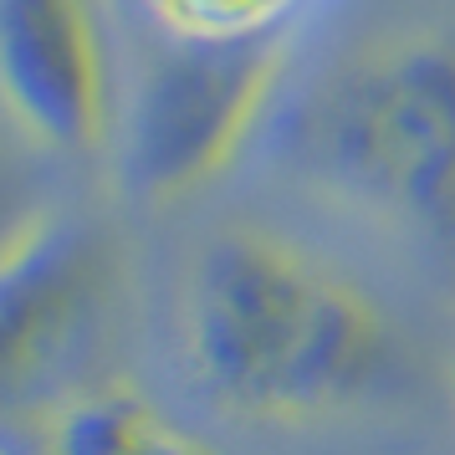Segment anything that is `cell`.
<instances>
[{"label":"cell","instance_id":"cell-1","mask_svg":"<svg viewBox=\"0 0 455 455\" xmlns=\"http://www.w3.org/2000/svg\"><path fill=\"white\" fill-rule=\"evenodd\" d=\"M180 343L195 389L246 425H317L389 373L384 307L271 226L215 230L189 261Z\"/></svg>","mask_w":455,"mask_h":455},{"label":"cell","instance_id":"cell-2","mask_svg":"<svg viewBox=\"0 0 455 455\" xmlns=\"http://www.w3.org/2000/svg\"><path fill=\"white\" fill-rule=\"evenodd\" d=\"M297 144L348 205L455 256V31H399L348 52L312 92Z\"/></svg>","mask_w":455,"mask_h":455},{"label":"cell","instance_id":"cell-3","mask_svg":"<svg viewBox=\"0 0 455 455\" xmlns=\"http://www.w3.org/2000/svg\"><path fill=\"white\" fill-rule=\"evenodd\" d=\"M282 72H287V36L267 42L164 36L118 118L128 195L169 210L210 189L267 124Z\"/></svg>","mask_w":455,"mask_h":455},{"label":"cell","instance_id":"cell-4","mask_svg":"<svg viewBox=\"0 0 455 455\" xmlns=\"http://www.w3.org/2000/svg\"><path fill=\"white\" fill-rule=\"evenodd\" d=\"M0 108L52 154L113 139V62L92 0H0Z\"/></svg>","mask_w":455,"mask_h":455},{"label":"cell","instance_id":"cell-5","mask_svg":"<svg viewBox=\"0 0 455 455\" xmlns=\"http://www.w3.org/2000/svg\"><path fill=\"white\" fill-rule=\"evenodd\" d=\"M108 291V241L72 215H21L0 230V399L31 389Z\"/></svg>","mask_w":455,"mask_h":455},{"label":"cell","instance_id":"cell-6","mask_svg":"<svg viewBox=\"0 0 455 455\" xmlns=\"http://www.w3.org/2000/svg\"><path fill=\"white\" fill-rule=\"evenodd\" d=\"M42 455H220L205 435L128 379L87 384L46 414Z\"/></svg>","mask_w":455,"mask_h":455},{"label":"cell","instance_id":"cell-7","mask_svg":"<svg viewBox=\"0 0 455 455\" xmlns=\"http://www.w3.org/2000/svg\"><path fill=\"white\" fill-rule=\"evenodd\" d=\"M307 0H148L164 36L180 42H267L287 36Z\"/></svg>","mask_w":455,"mask_h":455},{"label":"cell","instance_id":"cell-8","mask_svg":"<svg viewBox=\"0 0 455 455\" xmlns=\"http://www.w3.org/2000/svg\"><path fill=\"white\" fill-rule=\"evenodd\" d=\"M0 455H26V451H21V440H11V435L0 430Z\"/></svg>","mask_w":455,"mask_h":455}]
</instances>
